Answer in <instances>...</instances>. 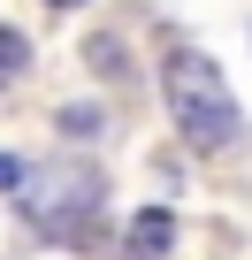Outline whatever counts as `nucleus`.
Here are the masks:
<instances>
[{
	"instance_id": "39448f33",
	"label": "nucleus",
	"mask_w": 252,
	"mask_h": 260,
	"mask_svg": "<svg viewBox=\"0 0 252 260\" xmlns=\"http://www.w3.org/2000/svg\"><path fill=\"white\" fill-rule=\"evenodd\" d=\"M23 176H31V169H23L16 153H0V191H23Z\"/></svg>"
},
{
	"instance_id": "423d86ee",
	"label": "nucleus",
	"mask_w": 252,
	"mask_h": 260,
	"mask_svg": "<svg viewBox=\"0 0 252 260\" xmlns=\"http://www.w3.org/2000/svg\"><path fill=\"white\" fill-rule=\"evenodd\" d=\"M54 8H84V0H54Z\"/></svg>"
},
{
	"instance_id": "20e7f679",
	"label": "nucleus",
	"mask_w": 252,
	"mask_h": 260,
	"mask_svg": "<svg viewBox=\"0 0 252 260\" xmlns=\"http://www.w3.org/2000/svg\"><path fill=\"white\" fill-rule=\"evenodd\" d=\"M23 61H31V39L0 23V84H8V77H23Z\"/></svg>"
},
{
	"instance_id": "f03ea898",
	"label": "nucleus",
	"mask_w": 252,
	"mask_h": 260,
	"mask_svg": "<svg viewBox=\"0 0 252 260\" xmlns=\"http://www.w3.org/2000/svg\"><path fill=\"white\" fill-rule=\"evenodd\" d=\"M92 199H99V176H92L84 161L46 169V176H23V214H31V222H77Z\"/></svg>"
},
{
	"instance_id": "7ed1b4c3",
	"label": "nucleus",
	"mask_w": 252,
	"mask_h": 260,
	"mask_svg": "<svg viewBox=\"0 0 252 260\" xmlns=\"http://www.w3.org/2000/svg\"><path fill=\"white\" fill-rule=\"evenodd\" d=\"M168 245H176V214H168V207L130 214V230H122V260H168Z\"/></svg>"
},
{
	"instance_id": "f257e3e1",
	"label": "nucleus",
	"mask_w": 252,
	"mask_h": 260,
	"mask_svg": "<svg viewBox=\"0 0 252 260\" xmlns=\"http://www.w3.org/2000/svg\"><path fill=\"white\" fill-rule=\"evenodd\" d=\"M161 100H168L176 130H184L199 153L237 146V100H229V77H222L199 46H168V54H161Z\"/></svg>"
}]
</instances>
